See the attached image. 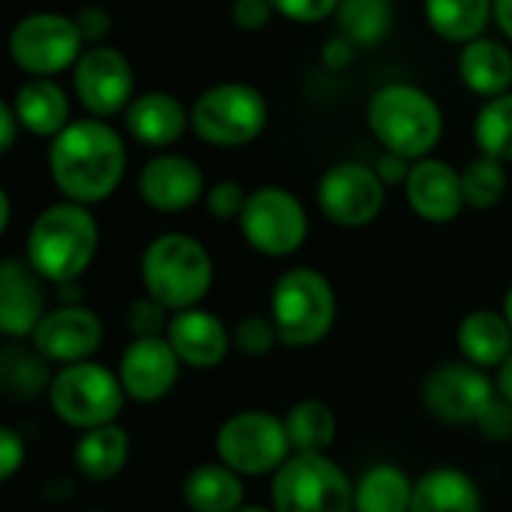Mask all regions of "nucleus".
<instances>
[{"label":"nucleus","mask_w":512,"mask_h":512,"mask_svg":"<svg viewBox=\"0 0 512 512\" xmlns=\"http://www.w3.org/2000/svg\"><path fill=\"white\" fill-rule=\"evenodd\" d=\"M48 174L63 201L99 204L117 192L126 174V144L99 117L72 120L48 144Z\"/></svg>","instance_id":"nucleus-1"},{"label":"nucleus","mask_w":512,"mask_h":512,"mask_svg":"<svg viewBox=\"0 0 512 512\" xmlns=\"http://www.w3.org/2000/svg\"><path fill=\"white\" fill-rule=\"evenodd\" d=\"M99 252V225L84 204L60 201L45 207L30 231L24 261L48 285H75Z\"/></svg>","instance_id":"nucleus-2"},{"label":"nucleus","mask_w":512,"mask_h":512,"mask_svg":"<svg viewBox=\"0 0 512 512\" xmlns=\"http://www.w3.org/2000/svg\"><path fill=\"white\" fill-rule=\"evenodd\" d=\"M366 123L384 153H396L408 162L426 159L444 135L441 105L408 81L378 87L369 96Z\"/></svg>","instance_id":"nucleus-3"},{"label":"nucleus","mask_w":512,"mask_h":512,"mask_svg":"<svg viewBox=\"0 0 512 512\" xmlns=\"http://www.w3.org/2000/svg\"><path fill=\"white\" fill-rule=\"evenodd\" d=\"M141 282L147 297L162 303L171 315L195 309L213 288V258L201 240L168 231L144 249Z\"/></svg>","instance_id":"nucleus-4"},{"label":"nucleus","mask_w":512,"mask_h":512,"mask_svg":"<svg viewBox=\"0 0 512 512\" xmlns=\"http://www.w3.org/2000/svg\"><path fill=\"white\" fill-rule=\"evenodd\" d=\"M270 318L279 342L288 348H312L324 342L336 324V291L321 270L294 267L279 276L270 297Z\"/></svg>","instance_id":"nucleus-5"},{"label":"nucleus","mask_w":512,"mask_h":512,"mask_svg":"<svg viewBox=\"0 0 512 512\" xmlns=\"http://www.w3.org/2000/svg\"><path fill=\"white\" fill-rule=\"evenodd\" d=\"M267 99L258 87L243 81H222L207 87L189 111L192 132L210 147H246L267 129Z\"/></svg>","instance_id":"nucleus-6"},{"label":"nucleus","mask_w":512,"mask_h":512,"mask_svg":"<svg viewBox=\"0 0 512 512\" xmlns=\"http://www.w3.org/2000/svg\"><path fill=\"white\" fill-rule=\"evenodd\" d=\"M48 402L63 426L87 432L117 423L126 402V390L117 372H111L102 363L84 360V363L60 366L54 372Z\"/></svg>","instance_id":"nucleus-7"},{"label":"nucleus","mask_w":512,"mask_h":512,"mask_svg":"<svg viewBox=\"0 0 512 512\" xmlns=\"http://www.w3.org/2000/svg\"><path fill=\"white\" fill-rule=\"evenodd\" d=\"M276 512H354V483L327 453H294L273 474Z\"/></svg>","instance_id":"nucleus-8"},{"label":"nucleus","mask_w":512,"mask_h":512,"mask_svg":"<svg viewBox=\"0 0 512 512\" xmlns=\"http://www.w3.org/2000/svg\"><path fill=\"white\" fill-rule=\"evenodd\" d=\"M216 456L240 477L276 474L294 456L285 417L270 411L231 414L216 432Z\"/></svg>","instance_id":"nucleus-9"},{"label":"nucleus","mask_w":512,"mask_h":512,"mask_svg":"<svg viewBox=\"0 0 512 512\" xmlns=\"http://www.w3.org/2000/svg\"><path fill=\"white\" fill-rule=\"evenodd\" d=\"M84 45L75 18L60 12H30L9 30V57L30 78H54L72 69Z\"/></svg>","instance_id":"nucleus-10"},{"label":"nucleus","mask_w":512,"mask_h":512,"mask_svg":"<svg viewBox=\"0 0 512 512\" xmlns=\"http://www.w3.org/2000/svg\"><path fill=\"white\" fill-rule=\"evenodd\" d=\"M246 243L267 258L294 255L309 234V216L300 198L282 186H261L249 192L243 216L237 219Z\"/></svg>","instance_id":"nucleus-11"},{"label":"nucleus","mask_w":512,"mask_h":512,"mask_svg":"<svg viewBox=\"0 0 512 512\" xmlns=\"http://www.w3.org/2000/svg\"><path fill=\"white\" fill-rule=\"evenodd\" d=\"M387 201V183L375 168L360 162H336L318 180V210L339 228L372 225Z\"/></svg>","instance_id":"nucleus-12"},{"label":"nucleus","mask_w":512,"mask_h":512,"mask_svg":"<svg viewBox=\"0 0 512 512\" xmlns=\"http://www.w3.org/2000/svg\"><path fill=\"white\" fill-rule=\"evenodd\" d=\"M498 396L492 378L486 369L459 360V363H441L429 372L423 384V405L426 411L447 423V426H477L489 402Z\"/></svg>","instance_id":"nucleus-13"},{"label":"nucleus","mask_w":512,"mask_h":512,"mask_svg":"<svg viewBox=\"0 0 512 512\" xmlns=\"http://www.w3.org/2000/svg\"><path fill=\"white\" fill-rule=\"evenodd\" d=\"M72 90L90 117H114L135 99V75L126 60L111 45H87L72 66Z\"/></svg>","instance_id":"nucleus-14"},{"label":"nucleus","mask_w":512,"mask_h":512,"mask_svg":"<svg viewBox=\"0 0 512 512\" xmlns=\"http://www.w3.org/2000/svg\"><path fill=\"white\" fill-rule=\"evenodd\" d=\"M30 339H33V348L48 363L72 366V363L90 360L102 348L105 327L93 309L78 306V303H63L39 321Z\"/></svg>","instance_id":"nucleus-15"},{"label":"nucleus","mask_w":512,"mask_h":512,"mask_svg":"<svg viewBox=\"0 0 512 512\" xmlns=\"http://www.w3.org/2000/svg\"><path fill=\"white\" fill-rule=\"evenodd\" d=\"M180 366L183 363L165 336H147V339H132L126 345V351L120 354L117 375L126 390V399L153 405L174 390L180 378Z\"/></svg>","instance_id":"nucleus-16"},{"label":"nucleus","mask_w":512,"mask_h":512,"mask_svg":"<svg viewBox=\"0 0 512 512\" xmlns=\"http://www.w3.org/2000/svg\"><path fill=\"white\" fill-rule=\"evenodd\" d=\"M138 195L159 213H183L207 195L204 171L189 156L159 153L141 168Z\"/></svg>","instance_id":"nucleus-17"},{"label":"nucleus","mask_w":512,"mask_h":512,"mask_svg":"<svg viewBox=\"0 0 512 512\" xmlns=\"http://www.w3.org/2000/svg\"><path fill=\"white\" fill-rule=\"evenodd\" d=\"M405 198L411 210L432 225H447L459 219V213L468 207L462 192V171L432 156L411 165V174L405 180Z\"/></svg>","instance_id":"nucleus-18"},{"label":"nucleus","mask_w":512,"mask_h":512,"mask_svg":"<svg viewBox=\"0 0 512 512\" xmlns=\"http://www.w3.org/2000/svg\"><path fill=\"white\" fill-rule=\"evenodd\" d=\"M165 339L171 342L180 363L192 369H216L228 357V348L234 345L222 318L198 306L174 312L168 318Z\"/></svg>","instance_id":"nucleus-19"},{"label":"nucleus","mask_w":512,"mask_h":512,"mask_svg":"<svg viewBox=\"0 0 512 512\" xmlns=\"http://www.w3.org/2000/svg\"><path fill=\"white\" fill-rule=\"evenodd\" d=\"M45 288L27 261L0 264V330L6 339H27L45 318Z\"/></svg>","instance_id":"nucleus-20"},{"label":"nucleus","mask_w":512,"mask_h":512,"mask_svg":"<svg viewBox=\"0 0 512 512\" xmlns=\"http://www.w3.org/2000/svg\"><path fill=\"white\" fill-rule=\"evenodd\" d=\"M126 132L144 147H171L183 138L186 126H192L186 105L168 90H147L138 93L129 108L123 111Z\"/></svg>","instance_id":"nucleus-21"},{"label":"nucleus","mask_w":512,"mask_h":512,"mask_svg":"<svg viewBox=\"0 0 512 512\" xmlns=\"http://www.w3.org/2000/svg\"><path fill=\"white\" fill-rule=\"evenodd\" d=\"M12 111L21 123V129H27L36 138H57L69 123V96L63 93V87L51 78H30L24 81L15 96H12Z\"/></svg>","instance_id":"nucleus-22"},{"label":"nucleus","mask_w":512,"mask_h":512,"mask_svg":"<svg viewBox=\"0 0 512 512\" xmlns=\"http://www.w3.org/2000/svg\"><path fill=\"white\" fill-rule=\"evenodd\" d=\"M456 69H459L462 84L474 96H480L483 102L510 93L512 51L504 42H498V39L480 36V39L462 45L459 60H456Z\"/></svg>","instance_id":"nucleus-23"},{"label":"nucleus","mask_w":512,"mask_h":512,"mask_svg":"<svg viewBox=\"0 0 512 512\" xmlns=\"http://www.w3.org/2000/svg\"><path fill=\"white\" fill-rule=\"evenodd\" d=\"M456 345L462 357L480 369H501L512 357V327L504 312L477 309L456 327Z\"/></svg>","instance_id":"nucleus-24"},{"label":"nucleus","mask_w":512,"mask_h":512,"mask_svg":"<svg viewBox=\"0 0 512 512\" xmlns=\"http://www.w3.org/2000/svg\"><path fill=\"white\" fill-rule=\"evenodd\" d=\"M411 512H483V495L471 474L435 468L414 483Z\"/></svg>","instance_id":"nucleus-25"},{"label":"nucleus","mask_w":512,"mask_h":512,"mask_svg":"<svg viewBox=\"0 0 512 512\" xmlns=\"http://www.w3.org/2000/svg\"><path fill=\"white\" fill-rule=\"evenodd\" d=\"M183 501L192 512H237L246 504L243 477L222 462L198 465L183 480Z\"/></svg>","instance_id":"nucleus-26"},{"label":"nucleus","mask_w":512,"mask_h":512,"mask_svg":"<svg viewBox=\"0 0 512 512\" xmlns=\"http://www.w3.org/2000/svg\"><path fill=\"white\" fill-rule=\"evenodd\" d=\"M72 459H75V468L87 480L108 483V480L120 477L129 462V432L117 423L87 429L75 441Z\"/></svg>","instance_id":"nucleus-27"},{"label":"nucleus","mask_w":512,"mask_h":512,"mask_svg":"<svg viewBox=\"0 0 512 512\" xmlns=\"http://www.w3.org/2000/svg\"><path fill=\"white\" fill-rule=\"evenodd\" d=\"M429 27L453 45H468L495 21V0H423Z\"/></svg>","instance_id":"nucleus-28"},{"label":"nucleus","mask_w":512,"mask_h":512,"mask_svg":"<svg viewBox=\"0 0 512 512\" xmlns=\"http://www.w3.org/2000/svg\"><path fill=\"white\" fill-rule=\"evenodd\" d=\"M414 480L390 462L372 465L354 483V512H411Z\"/></svg>","instance_id":"nucleus-29"},{"label":"nucleus","mask_w":512,"mask_h":512,"mask_svg":"<svg viewBox=\"0 0 512 512\" xmlns=\"http://www.w3.org/2000/svg\"><path fill=\"white\" fill-rule=\"evenodd\" d=\"M285 429L294 453H330L339 435L336 414L327 402L303 399L285 414Z\"/></svg>","instance_id":"nucleus-30"},{"label":"nucleus","mask_w":512,"mask_h":512,"mask_svg":"<svg viewBox=\"0 0 512 512\" xmlns=\"http://www.w3.org/2000/svg\"><path fill=\"white\" fill-rule=\"evenodd\" d=\"M51 363L30 345H6L0 354V384L6 387L9 396L15 399H39L42 393L51 390Z\"/></svg>","instance_id":"nucleus-31"},{"label":"nucleus","mask_w":512,"mask_h":512,"mask_svg":"<svg viewBox=\"0 0 512 512\" xmlns=\"http://www.w3.org/2000/svg\"><path fill=\"white\" fill-rule=\"evenodd\" d=\"M336 24H339V36H345L357 48H372L393 27V3L390 0H339Z\"/></svg>","instance_id":"nucleus-32"},{"label":"nucleus","mask_w":512,"mask_h":512,"mask_svg":"<svg viewBox=\"0 0 512 512\" xmlns=\"http://www.w3.org/2000/svg\"><path fill=\"white\" fill-rule=\"evenodd\" d=\"M474 141L483 156H492L504 165L512 162V90L483 102L474 117Z\"/></svg>","instance_id":"nucleus-33"},{"label":"nucleus","mask_w":512,"mask_h":512,"mask_svg":"<svg viewBox=\"0 0 512 512\" xmlns=\"http://www.w3.org/2000/svg\"><path fill=\"white\" fill-rule=\"evenodd\" d=\"M462 192H465V204L474 210H492L504 192H507V171L504 162L492 159V156H477L462 168Z\"/></svg>","instance_id":"nucleus-34"},{"label":"nucleus","mask_w":512,"mask_h":512,"mask_svg":"<svg viewBox=\"0 0 512 512\" xmlns=\"http://www.w3.org/2000/svg\"><path fill=\"white\" fill-rule=\"evenodd\" d=\"M231 339H234V345H237L246 357H264V354H270L276 345H282L273 318H270V315H258V312L240 318L237 327H234V333H231Z\"/></svg>","instance_id":"nucleus-35"},{"label":"nucleus","mask_w":512,"mask_h":512,"mask_svg":"<svg viewBox=\"0 0 512 512\" xmlns=\"http://www.w3.org/2000/svg\"><path fill=\"white\" fill-rule=\"evenodd\" d=\"M249 201V192L234 183V180H219L207 189L204 195V204H207V213L213 219H222V222H231V219H240L243 216V207Z\"/></svg>","instance_id":"nucleus-36"},{"label":"nucleus","mask_w":512,"mask_h":512,"mask_svg":"<svg viewBox=\"0 0 512 512\" xmlns=\"http://www.w3.org/2000/svg\"><path fill=\"white\" fill-rule=\"evenodd\" d=\"M168 309L162 303H156L153 297H141L129 306L126 312V327L135 339H147V336H165L168 321H165Z\"/></svg>","instance_id":"nucleus-37"},{"label":"nucleus","mask_w":512,"mask_h":512,"mask_svg":"<svg viewBox=\"0 0 512 512\" xmlns=\"http://www.w3.org/2000/svg\"><path fill=\"white\" fill-rule=\"evenodd\" d=\"M477 429L492 444H507V441H512V405L501 393L489 402V408L477 420Z\"/></svg>","instance_id":"nucleus-38"},{"label":"nucleus","mask_w":512,"mask_h":512,"mask_svg":"<svg viewBox=\"0 0 512 512\" xmlns=\"http://www.w3.org/2000/svg\"><path fill=\"white\" fill-rule=\"evenodd\" d=\"M276 15L297 21V24H315V21H327L330 15H336L339 0H273Z\"/></svg>","instance_id":"nucleus-39"},{"label":"nucleus","mask_w":512,"mask_h":512,"mask_svg":"<svg viewBox=\"0 0 512 512\" xmlns=\"http://www.w3.org/2000/svg\"><path fill=\"white\" fill-rule=\"evenodd\" d=\"M273 15V0H231V21L246 33L264 30Z\"/></svg>","instance_id":"nucleus-40"},{"label":"nucleus","mask_w":512,"mask_h":512,"mask_svg":"<svg viewBox=\"0 0 512 512\" xmlns=\"http://www.w3.org/2000/svg\"><path fill=\"white\" fill-rule=\"evenodd\" d=\"M27 450L18 432L12 429H0V480L9 483L21 468H24Z\"/></svg>","instance_id":"nucleus-41"},{"label":"nucleus","mask_w":512,"mask_h":512,"mask_svg":"<svg viewBox=\"0 0 512 512\" xmlns=\"http://www.w3.org/2000/svg\"><path fill=\"white\" fill-rule=\"evenodd\" d=\"M75 24H78V30H81L87 45H102V39L111 30V18H108V12L102 6H84L75 15Z\"/></svg>","instance_id":"nucleus-42"},{"label":"nucleus","mask_w":512,"mask_h":512,"mask_svg":"<svg viewBox=\"0 0 512 512\" xmlns=\"http://www.w3.org/2000/svg\"><path fill=\"white\" fill-rule=\"evenodd\" d=\"M411 165H414V162H408V159H402V156H396V153H384V156L378 159L375 171H378V177H381L387 186H396V183L405 186V180H408V174H411Z\"/></svg>","instance_id":"nucleus-43"},{"label":"nucleus","mask_w":512,"mask_h":512,"mask_svg":"<svg viewBox=\"0 0 512 512\" xmlns=\"http://www.w3.org/2000/svg\"><path fill=\"white\" fill-rule=\"evenodd\" d=\"M354 42H348L345 36H333V39H327V45H324V51H321V60L330 66V69H345L351 60H354Z\"/></svg>","instance_id":"nucleus-44"},{"label":"nucleus","mask_w":512,"mask_h":512,"mask_svg":"<svg viewBox=\"0 0 512 512\" xmlns=\"http://www.w3.org/2000/svg\"><path fill=\"white\" fill-rule=\"evenodd\" d=\"M18 129H21V123H18V117L12 111V105L9 102H0V150L3 153L12 150V144L18 138Z\"/></svg>","instance_id":"nucleus-45"},{"label":"nucleus","mask_w":512,"mask_h":512,"mask_svg":"<svg viewBox=\"0 0 512 512\" xmlns=\"http://www.w3.org/2000/svg\"><path fill=\"white\" fill-rule=\"evenodd\" d=\"M495 24L512 42V0H495Z\"/></svg>","instance_id":"nucleus-46"},{"label":"nucleus","mask_w":512,"mask_h":512,"mask_svg":"<svg viewBox=\"0 0 512 512\" xmlns=\"http://www.w3.org/2000/svg\"><path fill=\"white\" fill-rule=\"evenodd\" d=\"M498 393L512 405V357L498 369Z\"/></svg>","instance_id":"nucleus-47"},{"label":"nucleus","mask_w":512,"mask_h":512,"mask_svg":"<svg viewBox=\"0 0 512 512\" xmlns=\"http://www.w3.org/2000/svg\"><path fill=\"white\" fill-rule=\"evenodd\" d=\"M9 216H12V204H9V192L0 189V231L9 228Z\"/></svg>","instance_id":"nucleus-48"},{"label":"nucleus","mask_w":512,"mask_h":512,"mask_svg":"<svg viewBox=\"0 0 512 512\" xmlns=\"http://www.w3.org/2000/svg\"><path fill=\"white\" fill-rule=\"evenodd\" d=\"M504 318L510 321V327H512V288L507 291V297H504Z\"/></svg>","instance_id":"nucleus-49"},{"label":"nucleus","mask_w":512,"mask_h":512,"mask_svg":"<svg viewBox=\"0 0 512 512\" xmlns=\"http://www.w3.org/2000/svg\"><path fill=\"white\" fill-rule=\"evenodd\" d=\"M237 512H276L273 507L267 510V507H243V510H237Z\"/></svg>","instance_id":"nucleus-50"},{"label":"nucleus","mask_w":512,"mask_h":512,"mask_svg":"<svg viewBox=\"0 0 512 512\" xmlns=\"http://www.w3.org/2000/svg\"><path fill=\"white\" fill-rule=\"evenodd\" d=\"M87 512H105V510H87Z\"/></svg>","instance_id":"nucleus-51"}]
</instances>
